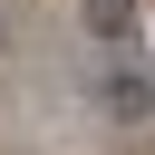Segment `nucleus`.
I'll use <instances>...</instances> for the list:
<instances>
[{"label": "nucleus", "mask_w": 155, "mask_h": 155, "mask_svg": "<svg viewBox=\"0 0 155 155\" xmlns=\"http://www.w3.org/2000/svg\"><path fill=\"white\" fill-rule=\"evenodd\" d=\"M107 107H126V116H145V107H155V87H145V78H107Z\"/></svg>", "instance_id": "1"}]
</instances>
